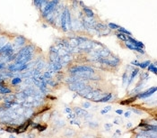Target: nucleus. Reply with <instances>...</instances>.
<instances>
[{
	"label": "nucleus",
	"mask_w": 157,
	"mask_h": 138,
	"mask_svg": "<svg viewBox=\"0 0 157 138\" xmlns=\"http://www.w3.org/2000/svg\"><path fill=\"white\" fill-rule=\"evenodd\" d=\"M150 61H144V62H140L139 63V67L142 68V69H146V68L148 67V65L150 64Z\"/></svg>",
	"instance_id": "23"
},
{
	"label": "nucleus",
	"mask_w": 157,
	"mask_h": 138,
	"mask_svg": "<svg viewBox=\"0 0 157 138\" xmlns=\"http://www.w3.org/2000/svg\"><path fill=\"white\" fill-rule=\"evenodd\" d=\"M135 100H137V97H134V98H130V99H125V100H123V101H120V102H119V104H120V105H127V104H130V103L134 102Z\"/></svg>",
	"instance_id": "15"
},
{
	"label": "nucleus",
	"mask_w": 157,
	"mask_h": 138,
	"mask_svg": "<svg viewBox=\"0 0 157 138\" xmlns=\"http://www.w3.org/2000/svg\"><path fill=\"white\" fill-rule=\"evenodd\" d=\"M138 73H139V70L138 69H134L132 72H131V75L130 77H128V79H127V87H129L131 85V83L133 82V80L135 79V78L137 77V75H138Z\"/></svg>",
	"instance_id": "10"
},
{
	"label": "nucleus",
	"mask_w": 157,
	"mask_h": 138,
	"mask_svg": "<svg viewBox=\"0 0 157 138\" xmlns=\"http://www.w3.org/2000/svg\"><path fill=\"white\" fill-rule=\"evenodd\" d=\"M107 28V26L103 24H98L96 25V29H98V30H105Z\"/></svg>",
	"instance_id": "30"
},
{
	"label": "nucleus",
	"mask_w": 157,
	"mask_h": 138,
	"mask_svg": "<svg viewBox=\"0 0 157 138\" xmlns=\"http://www.w3.org/2000/svg\"><path fill=\"white\" fill-rule=\"evenodd\" d=\"M131 127H132V123L128 122L127 124V128H128V129H129V128H131Z\"/></svg>",
	"instance_id": "44"
},
{
	"label": "nucleus",
	"mask_w": 157,
	"mask_h": 138,
	"mask_svg": "<svg viewBox=\"0 0 157 138\" xmlns=\"http://www.w3.org/2000/svg\"><path fill=\"white\" fill-rule=\"evenodd\" d=\"M126 46L128 48V49L132 50V51H137V52H140V53H142V54H145V51L143 50V48L136 47V46H134V45H132V44H128L127 42H126Z\"/></svg>",
	"instance_id": "12"
},
{
	"label": "nucleus",
	"mask_w": 157,
	"mask_h": 138,
	"mask_svg": "<svg viewBox=\"0 0 157 138\" xmlns=\"http://www.w3.org/2000/svg\"><path fill=\"white\" fill-rule=\"evenodd\" d=\"M112 99V94L111 93H109V94H106L105 96L100 98V99L94 100V102H101V103H106V102H110Z\"/></svg>",
	"instance_id": "11"
},
{
	"label": "nucleus",
	"mask_w": 157,
	"mask_h": 138,
	"mask_svg": "<svg viewBox=\"0 0 157 138\" xmlns=\"http://www.w3.org/2000/svg\"><path fill=\"white\" fill-rule=\"evenodd\" d=\"M64 111H65V113H70V112H72V109L70 108V107H65V109H64Z\"/></svg>",
	"instance_id": "39"
},
{
	"label": "nucleus",
	"mask_w": 157,
	"mask_h": 138,
	"mask_svg": "<svg viewBox=\"0 0 157 138\" xmlns=\"http://www.w3.org/2000/svg\"><path fill=\"white\" fill-rule=\"evenodd\" d=\"M92 90V86H85L84 88H82L81 90H79L78 92H77V95H79V96H81V97L84 98L86 95L89 94Z\"/></svg>",
	"instance_id": "8"
},
{
	"label": "nucleus",
	"mask_w": 157,
	"mask_h": 138,
	"mask_svg": "<svg viewBox=\"0 0 157 138\" xmlns=\"http://www.w3.org/2000/svg\"><path fill=\"white\" fill-rule=\"evenodd\" d=\"M111 127H112V125L109 124V123H106V124L104 125V128H105V130H107V131H110V130H111Z\"/></svg>",
	"instance_id": "36"
},
{
	"label": "nucleus",
	"mask_w": 157,
	"mask_h": 138,
	"mask_svg": "<svg viewBox=\"0 0 157 138\" xmlns=\"http://www.w3.org/2000/svg\"><path fill=\"white\" fill-rule=\"evenodd\" d=\"M124 115H125V116H126V117H130L131 112H130V111H127V112Z\"/></svg>",
	"instance_id": "42"
},
{
	"label": "nucleus",
	"mask_w": 157,
	"mask_h": 138,
	"mask_svg": "<svg viewBox=\"0 0 157 138\" xmlns=\"http://www.w3.org/2000/svg\"><path fill=\"white\" fill-rule=\"evenodd\" d=\"M15 96L14 95H8L7 97L5 99V103H12L15 101Z\"/></svg>",
	"instance_id": "16"
},
{
	"label": "nucleus",
	"mask_w": 157,
	"mask_h": 138,
	"mask_svg": "<svg viewBox=\"0 0 157 138\" xmlns=\"http://www.w3.org/2000/svg\"><path fill=\"white\" fill-rule=\"evenodd\" d=\"M46 126H42V125H40V124H37V126H36V128L38 129L40 132H42V131H44L46 129Z\"/></svg>",
	"instance_id": "29"
},
{
	"label": "nucleus",
	"mask_w": 157,
	"mask_h": 138,
	"mask_svg": "<svg viewBox=\"0 0 157 138\" xmlns=\"http://www.w3.org/2000/svg\"><path fill=\"white\" fill-rule=\"evenodd\" d=\"M128 44H132V45H134L136 47H139V48H144V44L141 43V42H139V41H137V40L133 39L132 37L130 36H127V41Z\"/></svg>",
	"instance_id": "9"
},
{
	"label": "nucleus",
	"mask_w": 157,
	"mask_h": 138,
	"mask_svg": "<svg viewBox=\"0 0 157 138\" xmlns=\"http://www.w3.org/2000/svg\"><path fill=\"white\" fill-rule=\"evenodd\" d=\"M131 111H133L135 114L138 115V116H141V115H143V111L138 110V109H136V108H134V107H131Z\"/></svg>",
	"instance_id": "33"
},
{
	"label": "nucleus",
	"mask_w": 157,
	"mask_h": 138,
	"mask_svg": "<svg viewBox=\"0 0 157 138\" xmlns=\"http://www.w3.org/2000/svg\"><path fill=\"white\" fill-rule=\"evenodd\" d=\"M118 30L119 31V33H124V34H127V35H131V33L129 31H127V29L123 27H119L118 28Z\"/></svg>",
	"instance_id": "19"
},
{
	"label": "nucleus",
	"mask_w": 157,
	"mask_h": 138,
	"mask_svg": "<svg viewBox=\"0 0 157 138\" xmlns=\"http://www.w3.org/2000/svg\"><path fill=\"white\" fill-rule=\"evenodd\" d=\"M92 105H91V103L88 102V101H86V102L83 103V107H84V108H89V107H91Z\"/></svg>",
	"instance_id": "37"
},
{
	"label": "nucleus",
	"mask_w": 157,
	"mask_h": 138,
	"mask_svg": "<svg viewBox=\"0 0 157 138\" xmlns=\"http://www.w3.org/2000/svg\"><path fill=\"white\" fill-rule=\"evenodd\" d=\"M69 72L72 75H76V74L82 73V72H92V73H94V70L92 67H90V66L82 65V66H76V67L71 68L69 70Z\"/></svg>",
	"instance_id": "1"
},
{
	"label": "nucleus",
	"mask_w": 157,
	"mask_h": 138,
	"mask_svg": "<svg viewBox=\"0 0 157 138\" xmlns=\"http://www.w3.org/2000/svg\"><path fill=\"white\" fill-rule=\"evenodd\" d=\"M116 134H121V132H120V131H119V129H117V130H116Z\"/></svg>",
	"instance_id": "46"
},
{
	"label": "nucleus",
	"mask_w": 157,
	"mask_h": 138,
	"mask_svg": "<svg viewBox=\"0 0 157 138\" xmlns=\"http://www.w3.org/2000/svg\"><path fill=\"white\" fill-rule=\"evenodd\" d=\"M156 91V87H153L150 88L149 89L144 91V92H139L137 96V99H146V98H148L150 96H152L153 93H155Z\"/></svg>",
	"instance_id": "4"
},
{
	"label": "nucleus",
	"mask_w": 157,
	"mask_h": 138,
	"mask_svg": "<svg viewBox=\"0 0 157 138\" xmlns=\"http://www.w3.org/2000/svg\"><path fill=\"white\" fill-rule=\"evenodd\" d=\"M89 126H90V127H93V128H95V127H97L98 126V124H92V122L89 123Z\"/></svg>",
	"instance_id": "40"
},
{
	"label": "nucleus",
	"mask_w": 157,
	"mask_h": 138,
	"mask_svg": "<svg viewBox=\"0 0 157 138\" xmlns=\"http://www.w3.org/2000/svg\"><path fill=\"white\" fill-rule=\"evenodd\" d=\"M148 70H149L151 72H153L154 74H157V69H156V64H151L150 63L148 65Z\"/></svg>",
	"instance_id": "17"
},
{
	"label": "nucleus",
	"mask_w": 157,
	"mask_h": 138,
	"mask_svg": "<svg viewBox=\"0 0 157 138\" xmlns=\"http://www.w3.org/2000/svg\"><path fill=\"white\" fill-rule=\"evenodd\" d=\"M114 124H116V125H119V120H118V119H115V120H114Z\"/></svg>",
	"instance_id": "45"
},
{
	"label": "nucleus",
	"mask_w": 157,
	"mask_h": 138,
	"mask_svg": "<svg viewBox=\"0 0 157 138\" xmlns=\"http://www.w3.org/2000/svg\"><path fill=\"white\" fill-rule=\"evenodd\" d=\"M5 131L8 132V133H16V128L15 127H13V126H7L6 128H5Z\"/></svg>",
	"instance_id": "26"
},
{
	"label": "nucleus",
	"mask_w": 157,
	"mask_h": 138,
	"mask_svg": "<svg viewBox=\"0 0 157 138\" xmlns=\"http://www.w3.org/2000/svg\"><path fill=\"white\" fill-rule=\"evenodd\" d=\"M43 67H44V62L42 61H36V69H38V70L41 71Z\"/></svg>",
	"instance_id": "22"
},
{
	"label": "nucleus",
	"mask_w": 157,
	"mask_h": 138,
	"mask_svg": "<svg viewBox=\"0 0 157 138\" xmlns=\"http://www.w3.org/2000/svg\"><path fill=\"white\" fill-rule=\"evenodd\" d=\"M72 130H73V129H67V133H65L66 136H71V135L75 134L74 131H72Z\"/></svg>",
	"instance_id": "35"
},
{
	"label": "nucleus",
	"mask_w": 157,
	"mask_h": 138,
	"mask_svg": "<svg viewBox=\"0 0 157 138\" xmlns=\"http://www.w3.org/2000/svg\"><path fill=\"white\" fill-rule=\"evenodd\" d=\"M84 13H85V15H86V16L89 17V18H92V17H93V16H94V13L92 12V10H91V9L88 7H84Z\"/></svg>",
	"instance_id": "14"
},
{
	"label": "nucleus",
	"mask_w": 157,
	"mask_h": 138,
	"mask_svg": "<svg viewBox=\"0 0 157 138\" xmlns=\"http://www.w3.org/2000/svg\"><path fill=\"white\" fill-rule=\"evenodd\" d=\"M117 36H118L119 39L122 40V41H124V42H127V34H124V33H119L117 34Z\"/></svg>",
	"instance_id": "20"
},
{
	"label": "nucleus",
	"mask_w": 157,
	"mask_h": 138,
	"mask_svg": "<svg viewBox=\"0 0 157 138\" xmlns=\"http://www.w3.org/2000/svg\"><path fill=\"white\" fill-rule=\"evenodd\" d=\"M115 112H116V114H118V115H122L123 113H124L122 109H117Z\"/></svg>",
	"instance_id": "41"
},
{
	"label": "nucleus",
	"mask_w": 157,
	"mask_h": 138,
	"mask_svg": "<svg viewBox=\"0 0 157 138\" xmlns=\"http://www.w3.org/2000/svg\"><path fill=\"white\" fill-rule=\"evenodd\" d=\"M4 68V63H0V69Z\"/></svg>",
	"instance_id": "47"
},
{
	"label": "nucleus",
	"mask_w": 157,
	"mask_h": 138,
	"mask_svg": "<svg viewBox=\"0 0 157 138\" xmlns=\"http://www.w3.org/2000/svg\"><path fill=\"white\" fill-rule=\"evenodd\" d=\"M85 86H86V84L84 82V80H78V81H76V82L68 84V88L72 91L78 92V91L81 90L82 88H84Z\"/></svg>",
	"instance_id": "3"
},
{
	"label": "nucleus",
	"mask_w": 157,
	"mask_h": 138,
	"mask_svg": "<svg viewBox=\"0 0 157 138\" xmlns=\"http://www.w3.org/2000/svg\"><path fill=\"white\" fill-rule=\"evenodd\" d=\"M76 113H73V112H70V113H68L67 114V116H66V117L68 119H74V118H76Z\"/></svg>",
	"instance_id": "28"
},
{
	"label": "nucleus",
	"mask_w": 157,
	"mask_h": 138,
	"mask_svg": "<svg viewBox=\"0 0 157 138\" xmlns=\"http://www.w3.org/2000/svg\"><path fill=\"white\" fill-rule=\"evenodd\" d=\"M70 124L71 125H76V126H80V121H78V120H76V118L74 119H70Z\"/></svg>",
	"instance_id": "32"
},
{
	"label": "nucleus",
	"mask_w": 157,
	"mask_h": 138,
	"mask_svg": "<svg viewBox=\"0 0 157 138\" xmlns=\"http://www.w3.org/2000/svg\"><path fill=\"white\" fill-rule=\"evenodd\" d=\"M58 3V0H52L51 2H49V4L47 5V6L45 9L42 11V16L44 17H47L48 16L51 15L53 11L56 9V6Z\"/></svg>",
	"instance_id": "2"
},
{
	"label": "nucleus",
	"mask_w": 157,
	"mask_h": 138,
	"mask_svg": "<svg viewBox=\"0 0 157 138\" xmlns=\"http://www.w3.org/2000/svg\"><path fill=\"white\" fill-rule=\"evenodd\" d=\"M34 4L36 6V7L40 8L41 7V0H34Z\"/></svg>",
	"instance_id": "38"
},
{
	"label": "nucleus",
	"mask_w": 157,
	"mask_h": 138,
	"mask_svg": "<svg viewBox=\"0 0 157 138\" xmlns=\"http://www.w3.org/2000/svg\"><path fill=\"white\" fill-rule=\"evenodd\" d=\"M108 26L110 27V29H118V28L119 27L118 24H113V23H109V24H108Z\"/></svg>",
	"instance_id": "31"
},
{
	"label": "nucleus",
	"mask_w": 157,
	"mask_h": 138,
	"mask_svg": "<svg viewBox=\"0 0 157 138\" xmlns=\"http://www.w3.org/2000/svg\"><path fill=\"white\" fill-rule=\"evenodd\" d=\"M66 22H67V24L70 27L72 25V23H71V16H70V12L66 9Z\"/></svg>",
	"instance_id": "21"
},
{
	"label": "nucleus",
	"mask_w": 157,
	"mask_h": 138,
	"mask_svg": "<svg viewBox=\"0 0 157 138\" xmlns=\"http://www.w3.org/2000/svg\"><path fill=\"white\" fill-rule=\"evenodd\" d=\"M111 110V106H108V107H104V109H102V110H101V115H105L107 114L109 111Z\"/></svg>",
	"instance_id": "25"
},
{
	"label": "nucleus",
	"mask_w": 157,
	"mask_h": 138,
	"mask_svg": "<svg viewBox=\"0 0 157 138\" xmlns=\"http://www.w3.org/2000/svg\"><path fill=\"white\" fill-rule=\"evenodd\" d=\"M22 82V79L21 78H14L12 79V83L14 85H16V84H19V83Z\"/></svg>",
	"instance_id": "27"
},
{
	"label": "nucleus",
	"mask_w": 157,
	"mask_h": 138,
	"mask_svg": "<svg viewBox=\"0 0 157 138\" xmlns=\"http://www.w3.org/2000/svg\"><path fill=\"white\" fill-rule=\"evenodd\" d=\"M74 111L75 113L76 114L77 116H81V117H86L88 116V112L85 110V109H83V108H80V107H75L74 108Z\"/></svg>",
	"instance_id": "7"
},
{
	"label": "nucleus",
	"mask_w": 157,
	"mask_h": 138,
	"mask_svg": "<svg viewBox=\"0 0 157 138\" xmlns=\"http://www.w3.org/2000/svg\"><path fill=\"white\" fill-rule=\"evenodd\" d=\"M127 79H128V76H127V73L124 72V74L122 76V84L123 85H126V83L127 82Z\"/></svg>",
	"instance_id": "24"
},
{
	"label": "nucleus",
	"mask_w": 157,
	"mask_h": 138,
	"mask_svg": "<svg viewBox=\"0 0 157 138\" xmlns=\"http://www.w3.org/2000/svg\"><path fill=\"white\" fill-rule=\"evenodd\" d=\"M132 64H134V65H136V66H139V61H132Z\"/></svg>",
	"instance_id": "43"
},
{
	"label": "nucleus",
	"mask_w": 157,
	"mask_h": 138,
	"mask_svg": "<svg viewBox=\"0 0 157 138\" xmlns=\"http://www.w3.org/2000/svg\"><path fill=\"white\" fill-rule=\"evenodd\" d=\"M43 76H44L45 79H51V77H52V75H51V71H46V72L43 74Z\"/></svg>",
	"instance_id": "34"
},
{
	"label": "nucleus",
	"mask_w": 157,
	"mask_h": 138,
	"mask_svg": "<svg viewBox=\"0 0 157 138\" xmlns=\"http://www.w3.org/2000/svg\"><path fill=\"white\" fill-rule=\"evenodd\" d=\"M34 51V47L32 45H29V46H25L24 48H23L21 51L18 52V54L16 57H20V56L26 55V54H32Z\"/></svg>",
	"instance_id": "5"
},
{
	"label": "nucleus",
	"mask_w": 157,
	"mask_h": 138,
	"mask_svg": "<svg viewBox=\"0 0 157 138\" xmlns=\"http://www.w3.org/2000/svg\"><path fill=\"white\" fill-rule=\"evenodd\" d=\"M0 93L1 94H10L11 93V89L4 86V87L0 88Z\"/></svg>",
	"instance_id": "18"
},
{
	"label": "nucleus",
	"mask_w": 157,
	"mask_h": 138,
	"mask_svg": "<svg viewBox=\"0 0 157 138\" xmlns=\"http://www.w3.org/2000/svg\"><path fill=\"white\" fill-rule=\"evenodd\" d=\"M66 26H67V22H66V9L61 15V27L64 32L67 31Z\"/></svg>",
	"instance_id": "6"
},
{
	"label": "nucleus",
	"mask_w": 157,
	"mask_h": 138,
	"mask_svg": "<svg viewBox=\"0 0 157 138\" xmlns=\"http://www.w3.org/2000/svg\"><path fill=\"white\" fill-rule=\"evenodd\" d=\"M15 43L17 46H22L25 43V38L23 37V36H18L15 39Z\"/></svg>",
	"instance_id": "13"
}]
</instances>
